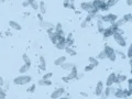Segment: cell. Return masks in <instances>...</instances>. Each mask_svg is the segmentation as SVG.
<instances>
[{
    "instance_id": "45",
    "label": "cell",
    "mask_w": 132,
    "mask_h": 99,
    "mask_svg": "<svg viewBox=\"0 0 132 99\" xmlns=\"http://www.w3.org/2000/svg\"><path fill=\"white\" fill-rule=\"evenodd\" d=\"M127 5L128 6H132V0H127Z\"/></svg>"
},
{
    "instance_id": "20",
    "label": "cell",
    "mask_w": 132,
    "mask_h": 99,
    "mask_svg": "<svg viewBox=\"0 0 132 99\" xmlns=\"http://www.w3.org/2000/svg\"><path fill=\"white\" fill-rule=\"evenodd\" d=\"M64 62H66V57H65V56H61V57H58V58H56V60H55L54 64L56 65V66H61L62 64L64 63Z\"/></svg>"
},
{
    "instance_id": "43",
    "label": "cell",
    "mask_w": 132,
    "mask_h": 99,
    "mask_svg": "<svg viewBox=\"0 0 132 99\" xmlns=\"http://www.w3.org/2000/svg\"><path fill=\"white\" fill-rule=\"evenodd\" d=\"M118 54H119L122 58H126V54H124V53H122V52H118Z\"/></svg>"
},
{
    "instance_id": "54",
    "label": "cell",
    "mask_w": 132,
    "mask_h": 99,
    "mask_svg": "<svg viewBox=\"0 0 132 99\" xmlns=\"http://www.w3.org/2000/svg\"><path fill=\"white\" fill-rule=\"evenodd\" d=\"M0 1H1V0H0Z\"/></svg>"
},
{
    "instance_id": "5",
    "label": "cell",
    "mask_w": 132,
    "mask_h": 99,
    "mask_svg": "<svg viewBox=\"0 0 132 99\" xmlns=\"http://www.w3.org/2000/svg\"><path fill=\"white\" fill-rule=\"evenodd\" d=\"M117 19H118V17L113 13H109V14H106V16L100 17V20L102 22H107V23H111V24L115 23V22L117 21Z\"/></svg>"
},
{
    "instance_id": "33",
    "label": "cell",
    "mask_w": 132,
    "mask_h": 99,
    "mask_svg": "<svg viewBox=\"0 0 132 99\" xmlns=\"http://www.w3.org/2000/svg\"><path fill=\"white\" fill-rule=\"evenodd\" d=\"M105 58H107L106 57V54H105L104 51H101V52L97 55V60H105Z\"/></svg>"
},
{
    "instance_id": "8",
    "label": "cell",
    "mask_w": 132,
    "mask_h": 99,
    "mask_svg": "<svg viewBox=\"0 0 132 99\" xmlns=\"http://www.w3.org/2000/svg\"><path fill=\"white\" fill-rule=\"evenodd\" d=\"M104 89H105L104 88V83H102L101 80H99V82L97 83L96 88H95V95H96V96H101Z\"/></svg>"
},
{
    "instance_id": "27",
    "label": "cell",
    "mask_w": 132,
    "mask_h": 99,
    "mask_svg": "<svg viewBox=\"0 0 132 99\" xmlns=\"http://www.w3.org/2000/svg\"><path fill=\"white\" fill-rule=\"evenodd\" d=\"M29 68H30V66H28L27 64H23L21 66V68L19 69V72L21 73V74H25V73L29 71Z\"/></svg>"
},
{
    "instance_id": "22",
    "label": "cell",
    "mask_w": 132,
    "mask_h": 99,
    "mask_svg": "<svg viewBox=\"0 0 132 99\" xmlns=\"http://www.w3.org/2000/svg\"><path fill=\"white\" fill-rule=\"evenodd\" d=\"M39 9L41 10V14H45V12H46V5L44 3V1H41L39 3Z\"/></svg>"
},
{
    "instance_id": "41",
    "label": "cell",
    "mask_w": 132,
    "mask_h": 99,
    "mask_svg": "<svg viewBox=\"0 0 132 99\" xmlns=\"http://www.w3.org/2000/svg\"><path fill=\"white\" fill-rule=\"evenodd\" d=\"M68 6H69V0H64V7L68 8Z\"/></svg>"
},
{
    "instance_id": "3",
    "label": "cell",
    "mask_w": 132,
    "mask_h": 99,
    "mask_svg": "<svg viewBox=\"0 0 132 99\" xmlns=\"http://www.w3.org/2000/svg\"><path fill=\"white\" fill-rule=\"evenodd\" d=\"M104 52L106 54V57L109 58L111 62H115L117 60V53H116V51L112 49L110 45H105L104 47Z\"/></svg>"
},
{
    "instance_id": "52",
    "label": "cell",
    "mask_w": 132,
    "mask_h": 99,
    "mask_svg": "<svg viewBox=\"0 0 132 99\" xmlns=\"http://www.w3.org/2000/svg\"><path fill=\"white\" fill-rule=\"evenodd\" d=\"M100 1H102V2H106V0H100Z\"/></svg>"
},
{
    "instance_id": "2",
    "label": "cell",
    "mask_w": 132,
    "mask_h": 99,
    "mask_svg": "<svg viewBox=\"0 0 132 99\" xmlns=\"http://www.w3.org/2000/svg\"><path fill=\"white\" fill-rule=\"evenodd\" d=\"M32 80V77L29 76V75H20V76H17L16 78L13 79V83L14 85H27Z\"/></svg>"
},
{
    "instance_id": "24",
    "label": "cell",
    "mask_w": 132,
    "mask_h": 99,
    "mask_svg": "<svg viewBox=\"0 0 132 99\" xmlns=\"http://www.w3.org/2000/svg\"><path fill=\"white\" fill-rule=\"evenodd\" d=\"M97 27H98V31L99 32H104V30H105V28H104V22H102L100 19H99L98 21H97Z\"/></svg>"
},
{
    "instance_id": "11",
    "label": "cell",
    "mask_w": 132,
    "mask_h": 99,
    "mask_svg": "<svg viewBox=\"0 0 132 99\" xmlns=\"http://www.w3.org/2000/svg\"><path fill=\"white\" fill-rule=\"evenodd\" d=\"M77 75H78V72H77V68L74 66V67H73L71 71H69V74L67 75V79L68 80L75 79V78H77Z\"/></svg>"
},
{
    "instance_id": "51",
    "label": "cell",
    "mask_w": 132,
    "mask_h": 99,
    "mask_svg": "<svg viewBox=\"0 0 132 99\" xmlns=\"http://www.w3.org/2000/svg\"><path fill=\"white\" fill-rule=\"evenodd\" d=\"M99 99H108V98H104V97H102V98H99Z\"/></svg>"
},
{
    "instance_id": "16",
    "label": "cell",
    "mask_w": 132,
    "mask_h": 99,
    "mask_svg": "<svg viewBox=\"0 0 132 99\" xmlns=\"http://www.w3.org/2000/svg\"><path fill=\"white\" fill-rule=\"evenodd\" d=\"M124 80H127V76L126 75H116V79H115V84H121Z\"/></svg>"
},
{
    "instance_id": "25",
    "label": "cell",
    "mask_w": 132,
    "mask_h": 99,
    "mask_svg": "<svg viewBox=\"0 0 132 99\" xmlns=\"http://www.w3.org/2000/svg\"><path fill=\"white\" fill-rule=\"evenodd\" d=\"M118 2H119V0H106V5L108 6V8H109V7L116 6Z\"/></svg>"
},
{
    "instance_id": "39",
    "label": "cell",
    "mask_w": 132,
    "mask_h": 99,
    "mask_svg": "<svg viewBox=\"0 0 132 99\" xmlns=\"http://www.w3.org/2000/svg\"><path fill=\"white\" fill-rule=\"evenodd\" d=\"M131 52H132V47L131 46H129V49H128V54H127V56L128 57H131Z\"/></svg>"
},
{
    "instance_id": "31",
    "label": "cell",
    "mask_w": 132,
    "mask_h": 99,
    "mask_svg": "<svg viewBox=\"0 0 132 99\" xmlns=\"http://www.w3.org/2000/svg\"><path fill=\"white\" fill-rule=\"evenodd\" d=\"M89 60V62H90V64H93V65H95V67L96 66H98V64H99V62H98V60L97 58H95V57H89L88 58Z\"/></svg>"
},
{
    "instance_id": "36",
    "label": "cell",
    "mask_w": 132,
    "mask_h": 99,
    "mask_svg": "<svg viewBox=\"0 0 132 99\" xmlns=\"http://www.w3.org/2000/svg\"><path fill=\"white\" fill-rule=\"evenodd\" d=\"M95 17H96V16H94V14H88V16L86 17V19H85V22H86V23H88V22H90Z\"/></svg>"
},
{
    "instance_id": "4",
    "label": "cell",
    "mask_w": 132,
    "mask_h": 99,
    "mask_svg": "<svg viewBox=\"0 0 132 99\" xmlns=\"http://www.w3.org/2000/svg\"><path fill=\"white\" fill-rule=\"evenodd\" d=\"M113 36V39H115V41L119 44L120 46H126L127 45V42H126V39H124V36L123 34H121V33H118V32H115L112 34Z\"/></svg>"
},
{
    "instance_id": "46",
    "label": "cell",
    "mask_w": 132,
    "mask_h": 99,
    "mask_svg": "<svg viewBox=\"0 0 132 99\" xmlns=\"http://www.w3.org/2000/svg\"><path fill=\"white\" fill-rule=\"evenodd\" d=\"M38 18H39V20H40V21H43V17H42V14H41V13H40L39 16H38Z\"/></svg>"
},
{
    "instance_id": "49",
    "label": "cell",
    "mask_w": 132,
    "mask_h": 99,
    "mask_svg": "<svg viewBox=\"0 0 132 99\" xmlns=\"http://www.w3.org/2000/svg\"><path fill=\"white\" fill-rule=\"evenodd\" d=\"M63 80H64V82H68V79H67V77H63Z\"/></svg>"
},
{
    "instance_id": "23",
    "label": "cell",
    "mask_w": 132,
    "mask_h": 99,
    "mask_svg": "<svg viewBox=\"0 0 132 99\" xmlns=\"http://www.w3.org/2000/svg\"><path fill=\"white\" fill-rule=\"evenodd\" d=\"M65 51H66V53H67L68 55H71V56H75V55L77 54L76 51L73 50L72 47H69V46H66V47H65Z\"/></svg>"
},
{
    "instance_id": "9",
    "label": "cell",
    "mask_w": 132,
    "mask_h": 99,
    "mask_svg": "<svg viewBox=\"0 0 132 99\" xmlns=\"http://www.w3.org/2000/svg\"><path fill=\"white\" fill-rule=\"evenodd\" d=\"M49 36H50L51 42H52L54 45H55V44L58 42V40H60L61 36H64V35H60V34H58V33H56V32H52V33H50V34H49Z\"/></svg>"
},
{
    "instance_id": "48",
    "label": "cell",
    "mask_w": 132,
    "mask_h": 99,
    "mask_svg": "<svg viewBox=\"0 0 132 99\" xmlns=\"http://www.w3.org/2000/svg\"><path fill=\"white\" fill-rule=\"evenodd\" d=\"M28 6H29V3H28L27 1H24V2H23V7H28Z\"/></svg>"
},
{
    "instance_id": "29",
    "label": "cell",
    "mask_w": 132,
    "mask_h": 99,
    "mask_svg": "<svg viewBox=\"0 0 132 99\" xmlns=\"http://www.w3.org/2000/svg\"><path fill=\"white\" fill-rule=\"evenodd\" d=\"M122 19H123V21L126 22V23H129V22L132 21V14H131V13H127L126 16L122 18Z\"/></svg>"
},
{
    "instance_id": "6",
    "label": "cell",
    "mask_w": 132,
    "mask_h": 99,
    "mask_svg": "<svg viewBox=\"0 0 132 99\" xmlns=\"http://www.w3.org/2000/svg\"><path fill=\"white\" fill-rule=\"evenodd\" d=\"M91 3H93V6L98 11H106V10H108V6L106 5V2H102V1H100V0H94Z\"/></svg>"
},
{
    "instance_id": "18",
    "label": "cell",
    "mask_w": 132,
    "mask_h": 99,
    "mask_svg": "<svg viewBox=\"0 0 132 99\" xmlns=\"http://www.w3.org/2000/svg\"><path fill=\"white\" fill-rule=\"evenodd\" d=\"M40 69L41 71H45L46 69V62H45V58L44 56H40Z\"/></svg>"
},
{
    "instance_id": "28",
    "label": "cell",
    "mask_w": 132,
    "mask_h": 99,
    "mask_svg": "<svg viewBox=\"0 0 132 99\" xmlns=\"http://www.w3.org/2000/svg\"><path fill=\"white\" fill-rule=\"evenodd\" d=\"M55 46H56V49H58V50H65L66 43L65 42H57L55 44Z\"/></svg>"
},
{
    "instance_id": "19",
    "label": "cell",
    "mask_w": 132,
    "mask_h": 99,
    "mask_svg": "<svg viewBox=\"0 0 132 99\" xmlns=\"http://www.w3.org/2000/svg\"><path fill=\"white\" fill-rule=\"evenodd\" d=\"M41 27L44 28V29H50V28H54V24L51 23V22H47V21H41Z\"/></svg>"
},
{
    "instance_id": "37",
    "label": "cell",
    "mask_w": 132,
    "mask_h": 99,
    "mask_svg": "<svg viewBox=\"0 0 132 99\" xmlns=\"http://www.w3.org/2000/svg\"><path fill=\"white\" fill-rule=\"evenodd\" d=\"M52 76H53V73H46V74L43 75V78L42 79H50Z\"/></svg>"
},
{
    "instance_id": "53",
    "label": "cell",
    "mask_w": 132,
    "mask_h": 99,
    "mask_svg": "<svg viewBox=\"0 0 132 99\" xmlns=\"http://www.w3.org/2000/svg\"><path fill=\"white\" fill-rule=\"evenodd\" d=\"M0 36H1V34H0Z\"/></svg>"
},
{
    "instance_id": "40",
    "label": "cell",
    "mask_w": 132,
    "mask_h": 99,
    "mask_svg": "<svg viewBox=\"0 0 132 99\" xmlns=\"http://www.w3.org/2000/svg\"><path fill=\"white\" fill-rule=\"evenodd\" d=\"M35 90V85H32L30 88H29V89H28V91H30V93H33V91H34Z\"/></svg>"
},
{
    "instance_id": "26",
    "label": "cell",
    "mask_w": 132,
    "mask_h": 99,
    "mask_svg": "<svg viewBox=\"0 0 132 99\" xmlns=\"http://www.w3.org/2000/svg\"><path fill=\"white\" fill-rule=\"evenodd\" d=\"M22 58H23L24 64H27L28 66H31V60H30V57H29L27 54H23V55H22Z\"/></svg>"
},
{
    "instance_id": "42",
    "label": "cell",
    "mask_w": 132,
    "mask_h": 99,
    "mask_svg": "<svg viewBox=\"0 0 132 99\" xmlns=\"http://www.w3.org/2000/svg\"><path fill=\"white\" fill-rule=\"evenodd\" d=\"M3 85H5V80H3V78H2L1 76H0V86L2 87Z\"/></svg>"
},
{
    "instance_id": "32",
    "label": "cell",
    "mask_w": 132,
    "mask_h": 99,
    "mask_svg": "<svg viewBox=\"0 0 132 99\" xmlns=\"http://www.w3.org/2000/svg\"><path fill=\"white\" fill-rule=\"evenodd\" d=\"M131 94H132V90H130V89H123V98L130 97Z\"/></svg>"
},
{
    "instance_id": "7",
    "label": "cell",
    "mask_w": 132,
    "mask_h": 99,
    "mask_svg": "<svg viewBox=\"0 0 132 99\" xmlns=\"http://www.w3.org/2000/svg\"><path fill=\"white\" fill-rule=\"evenodd\" d=\"M64 93H65V90H64L63 87L62 88H56V89L53 90V93L51 94V98L52 99H58L60 97L63 96Z\"/></svg>"
},
{
    "instance_id": "10",
    "label": "cell",
    "mask_w": 132,
    "mask_h": 99,
    "mask_svg": "<svg viewBox=\"0 0 132 99\" xmlns=\"http://www.w3.org/2000/svg\"><path fill=\"white\" fill-rule=\"evenodd\" d=\"M115 79H116V74L115 73H111V74L108 76L107 80H106V86L111 87L112 85H115Z\"/></svg>"
},
{
    "instance_id": "12",
    "label": "cell",
    "mask_w": 132,
    "mask_h": 99,
    "mask_svg": "<svg viewBox=\"0 0 132 99\" xmlns=\"http://www.w3.org/2000/svg\"><path fill=\"white\" fill-rule=\"evenodd\" d=\"M115 33V31H113L112 27H109V28H106L104 32H102V34H104L105 38H109V36H112V34Z\"/></svg>"
},
{
    "instance_id": "44",
    "label": "cell",
    "mask_w": 132,
    "mask_h": 99,
    "mask_svg": "<svg viewBox=\"0 0 132 99\" xmlns=\"http://www.w3.org/2000/svg\"><path fill=\"white\" fill-rule=\"evenodd\" d=\"M52 32H54V28H50V29H47V33H52Z\"/></svg>"
},
{
    "instance_id": "34",
    "label": "cell",
    "mask_w": 132,
    "mask_h": 99,
    "mask_svg": "<svg viewBox=\"0 0 132 99\" xmlns=\"http://www.w3.org/2000/svg\"><path fill=\"white\" fill-rule=\"evenodd\" d=\"M95 68V65H93V64H89V65H87L85 68H84V71L85 72H90V71H93V69Z\"/></svg>"
},
{
    "instance_id": "17",
    "label": "cell",
    "mask_w": 132,
    "mask_h": 99,
    "mask_svg": "<svg viewBox=\"0 0 132 99\" xmlns=\"http://www.w3.org/2000/svg\"><path fill=\"white\" fill-rule=\"evenodd\" d=\"M111 94H112V88L111 87H106V89H104V91H102L101 96H104V98H108Z\"/></svg>"
},
{
    "instance_id": "30",
    "label": "cell",
    "mask_w": 132,
    "mask_h": 99,
    "mask_svg": "<svg viewBox=\"0 0 132 99\" xmlns=\"http://www.w3.org/2000/svg\"><path fill=\"white\" fill-rule=\"evenodd\" d=\"M7 98V94H6V90L0 86V99H6Z\"/></svg>"
},
{
    "instance_id": "47",
    "label": "cell",
    "mask_w": 132,
    "mask_h": 99,
    "mask_svg": "<svg viewBox=\"0 0 132 99\" xmlns=\"http://www.w3.org/2000/svg\"><path fill=\"white\" fill-rule=\"evenodd\" d=\"M86 25H87V23H86L85 21H83L82 22V28H86Z\"/></svg>"
},
{
    "instance_id": "13",
    "label": "cell",
    "mask_w": 132,
    "mask_h": 99,
    "mask_svg": "<svg viewBox=\"0 0 132 99\" xmlns=\"http://www.w3.org/2000/svg\"><path fill=\"white\" fill-rule=\"evenodd\" d=\"M74 66H75L74 63H71V62H64V63L61 65V67L63 69H65V71H71Z\"/></svg>"
},
{
    "instance_id": "15",
    "label": "cell",
    "mask_w": 132,
    "mask_h": 99,
    "mask_svg": "<svg viewBox=\"0 0 132 99\" xmlns=\"http://www.w3.org/2000/svg\"><path fill=\"white\" fill-rule=\"evenodd\" d=\"M9 25L13 29V30H17V31H20V30H21V25H20L19 23H18V22L13 21V20L9 21Z\"/></svg>"
},
{
    "instance_id": "38",
    "label": "cell",
    "mask_w": 132,
    "mask_h": 99,
    "mask_svg": "<svg viewBox=\"0 0 132 99\" xmlns=\"http://www.w3.org/2000/svg\"><path fill=\"white\" fill-rule=\"evenodd\" d=\"M128 89L132 90V79H128Z\"/></svg>"
},
{
    "instance_id": "50",
    "label": "cell",
    "mask_w": 132,
    "mask_h": 99,
    "mask_svg": "<svg viewBox=\"0 0 132 99\" xmlns=\"http://www.w3.org/2000/svg\"><path fill=\"white\" fill-rule=\"evenodd\" d=\"M58 99H68V97H63V96H62V97H60Z\"/></svg>"
},
{
    "instance_id": "35",
    "label": "cell",
    "mask_w": 132,
    "mask_h": 99,
    "mask_svg": "<svg viewBox=\"0 0 132 99\" xmlns=\"http://www.w3.org/2000/svg\"><path fill=\"white\" fill-rule=\"evenodd\" d=\"M62 30H63V29H62V24L61 23H57L54 27V32H61Z\"/></svg>"
},
{
    "instance_id": "21",
    "label": "cell",
    "mask_w": 132,
    "mask_h": 99,
    "mask_svg": "<svg viewBox=\"0 0 132 99\" xmlns=\"http://www.w3.org/2000/svg\"><path fill=\"white\" fill-rule=\"evenodd\" d=\"M39 85L41 86H51L52 85V82L50 79H41L39 80Z\"/></svg>"
},
{
    "instance_id": "14",
    "label": "cell",
    "mask_w": 132,
    "mask_h": 99,
    "mask_svg": "<svg viewBox=\"0 0 132 99\" xmlns=\"http://www.w3.org/2000/svg\"><path fill=\"white\" fill-rule=\"evenodd\" d=\"M112 95L117 98H123V89L122 88H117V89L113 90Z\"/></svg>"
},
{
    "instance_id": "1",
    "label": "cell",
    "mask_w": 132,
    "mask_h": 99,
    "mask_svg": "<svg viewBox=\"0 0 132 99\" xmlns=\"http://www.w3.org/2000/svg\"><path fill=\"white\" fill-rule=\"evenodd\" d=\"M80 9L86 11V12H88V14H94V16H96L97 12H98V10L93 6V3L91 2H86V1L80 3Z\"/></svg>"
}]
</instances>
